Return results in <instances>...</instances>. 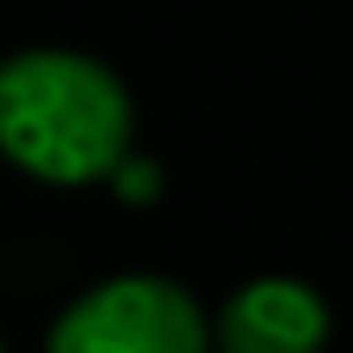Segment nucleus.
<instances>
[{
  "mask_svg": "<svg viewBox=\"0 0 353 353\" xmlns=\"http://www.w3.org/2000/svg\"><path fill=\"white\" fill-rule=\"evenodd\" d=\"M331 331L325 298L298 276H259L226 298L215 320L221 353H320Z\"/></svg>",
  "mask_w": 353,
  "mask_h": 353,
  "instance_id": "obj_3",
  "label": "nucleus"
},
{
  "mask_svg": "<svg viewBox=\"0 0 353 353\" xmlns=\"http://www.w3.org/2000/svg\"><path fill=\"white\" fill-rule=\"evenodd\" d=\"M210 320L171 276H110L50 325L44 353H210Z\"/></svg>",
  "mask_w": 353,
  "mask_h": 353,
  "instance_id": "obj_2",
  "label": "nucleus"
},
{
  "mask_svg": "<svg viewBox=\"0 0 353 353\" xmlns=\"http://www.w3.org/2000/svg\"><path fill=\"white\" fill-rule=\"evenodd\" d=\"M0 353H6V342H0Z\"/></svg>",
  "mask_w": 353,
  "mask_h": 353,
  "instance_id": "obj_4",
  "label": "nucleus"
},
{
  "mask_svg": "<svg viewBox=\"0 0 353 353\" xmlns=\"http://www.w3.org/2000/svg\"><path fill=\"white\" fill-rule=\"evenodd\" d=\"M132 99L83 50H22L0 61V154L39 182L83 188L121 171Z\"/></svg>",
  "mask_w": 353,
  "mask_h": 353,
  "instance_id": "obj_1",
  "label": "nucleus"
}]
</instances>
